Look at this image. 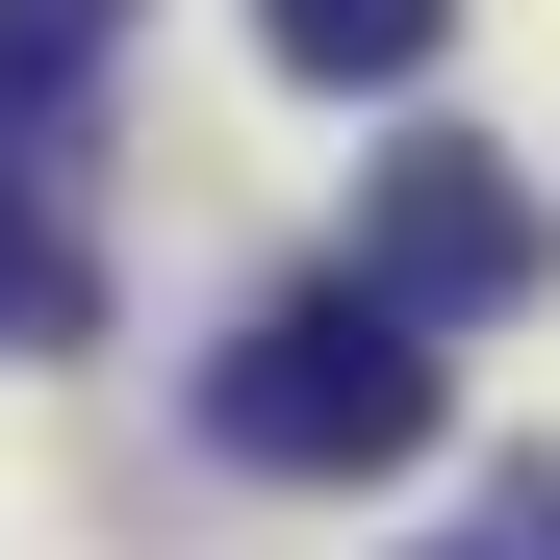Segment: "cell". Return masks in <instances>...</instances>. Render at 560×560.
<instances>
[{"label":"cell","instance_id":"6da1fadb","mask_svg":"<svg viewBox=\"0 0 560 560\" xmlns=\"http://www.w3.org/2000/svg\"><path fill=\"white\" fill-rule=\"evenodd\" d=\"M205 433L255 458V485H383V458H433V433H458L433 306H383V280H280V306L205 357Z\"/></svg>","mask_w":560,"mask_h":560},{"label":"cell","instance_id":"8992f818","mask_svg":"<svg viewBox=\"0 0 560 560\" xmlns=\"http://www.w3.org/2000/svg\"><path fill=\"white\" fill-rule=\"evenodd\" d=\"M485 560H510V535H485Z\"/></svg>","mask_w":560,"mask_h":560},{"label":"cell","instance_id":"7a4b0ae2","mask_svg":"<svg viewBox=\"0 0 560 560\" xmlns=\"http://www.w3.org/2000/svg\"><path fill=\"white\" fill-rule=\"evenodd\" d=\"M357 280H383V306H433V331H485L510 280H535V178H510V153H383Z\"/></svg>","mask_w":560,"mask_h":560},{"label":"cell","instance_id":"277c9868","mask_svg":"<svg viewBox=\"0 0 560 560\" xmlns=\"http://www.w3.org/2000/svg\"><path fill=\"white\" fill-rule=\"evenodd\" d=\"M103 26H128V0H0V128H51L77 77H103Z\"/></svg>","mask_w":560,"mask_h":560},{"label":"cell","instance_id":"5b68a950","mask_svg":"<svg viewBox=\"0 0 560 560\" xmlns=\"http://www.w3.org/2000/svg\"><path fill=\"white\" fill-rule=\"evenodd\" d=\"M77 306H103V280H77V230H51V205H26V178H0V331H26V357H51V331H77Z\"/></svg>","mask_w":560,"mask_h":560},{"label":"cell","instance_id":"3957f363","mask_svg":"<svg viewBox=\"0 0 560 560\" xmlns=\"http://www.w3.org/2000/svg\"><path fill=\"white\" fill-rule=\"evenodd\" d=\"M433 26H458V0H255V51H280V77H331V103L433 77Z\"/></svg>","mask_w":560,"mask_h":560}]
</instances>
